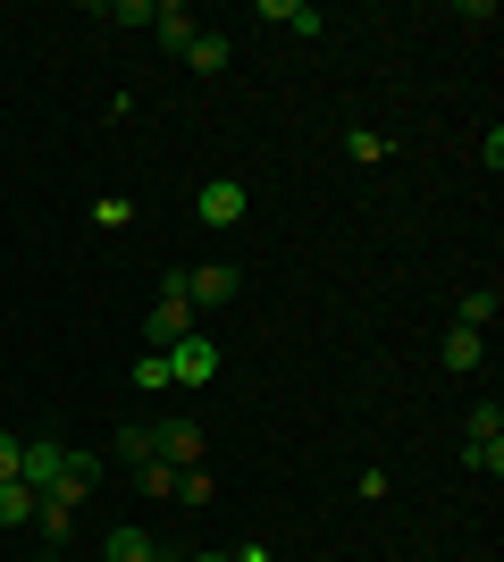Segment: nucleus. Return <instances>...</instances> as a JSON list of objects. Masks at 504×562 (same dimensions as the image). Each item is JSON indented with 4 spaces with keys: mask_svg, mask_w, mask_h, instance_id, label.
Here are the masks:
<instances>
[{
    "mask_svg": "<svg viewBox=\"0 0 504 562\" xmlns=\"http://www.w3.org/2000/svg\"><path fill=\"white\" fill-rule=\"evenodd\" d=\"M152 345L144 352H168V345H177V336H193V303H186V269H177V278H168L160 285V303H152Z\"/></svg>",
    "mask_w": 504,
    "mask_h": 562,
    "instance_id": "1",
    "label": "nucleus"
},
{
    "mask_svg": "<svg viewBox=\"0 0 504 562\" xmlns=\"http://www.w3.org/2000/svg\"><path fill=\"white\" fill-rule=\"evenodd\" d=\"M462 462H471V470H488V479L504 470V412H496V395H488L480 412H471V437H462Z\"/></svg>",
    "mask_w": 504,
    "mask_h": 562,
    "instance_id": "2",
    "label": "nucleus"
},
{
    "mask_svg": "<svg viewBox=\"0 0 504 562\" xmlns=\"http://www.w3.org/2000/svg\"><path fill=\"white\" fill-rule=\"evenodd\" d=\"M168 370H177V386H211V378H219V345L202 328L177 336V345H168Z\"/></svg>",
    "mask_w": 504,
    "mask_h": 562,
    "instance_id": "3",
    "label": "nucleus"
},
{
    "mask_svg": "<svg viewBox=\"0 0 504 562\" xmlns=\"http://www.w3.org/2000/svg\"><path fill=\"white\" fill-rule=\"evenodd\" d=\"M244 202H253V193H244L236 177H211V186L193 193V218H202V227H236V218H244Z\"/></svg>",
    "mask_w": 504,
    "mask_h": 562,
    "instance_id": "4",
    "label": "nucleus"
},
{
    "mask_svg": "<svg viewBox=\"0 0 504 562\" xmlns=\"http://www.w3.org/2000/svg\"><path fill=\"white\" fill-rule=\"evenodd\" d=\"M236 269H227V260H202V269H186V303L193 311H219V303H236Z\"/></svg>",
    "mask_w": 504,
    "mask_h": 562,
    "instance_id": "5",
    "label": "nucleus"
},
{
    "mask_svg": "<svg viewBox=\"0 0 504 562\" xmlns=\"http://www.w3.org/2000/svg\"><path fill=\"white\" fill-rule=\"evenodd\" d=\"M152 462L193 470V462H202V420H186V412H177V420H160V453H152Z\"/></svg>",
    "mask_w": 504,
    "mask_h": 562,
    "instance_id": "6",
    "label": "nucleus"
},
{
    "mask_svg": "<svg viewBox=\"0 0 504 562\" xmlns=\"http://www.w3.org/2000/svg\"><path fill=\"white\" fill-rule=\"evenodd\" d=\"M59 470H68V446H59V437H25V462H18V479L34 495L51 487V479H59Z\"/></svg>",
    "mask_w": 504,
    "mask_h": 562,
    "instance_id": "7",
    "label": "nucleus"
},
{
    "mask_svg": "<svg viewBox=\"0 0 504 562\" xmlns=\"http://www.w3.org/2000/svg\"><path fill=\"white\" fill-rule=\"evenodd\" d=\"M93 479H101V462H93V453H76L68 446V470H59V479H51V504H68V513H76V504H85V495H93Z\"/></svg>",
    "mask_w": 504,
    "mask_h": 562,
    "instance_id": "8",
    "label": "nucleus"
},
{
    "mask_svg": "<svg viewBox=\"0 0 504 562\" xmlns=\"http://www.w3.org/2000/svg\"><path fill=\"white\" fill-rule=\"evenodd\" d=\"M437 361L471 378V370H480V361H488V336H480V328H446V345H437Z\"/></svg>",
    "mask_w": 504,
    "mask_h": 562,
    "instance_id": "9",
    "label": "nucleus"
},
{
    "mask_svg": "<svg viewBox=\"0 0 504 562\" xmlns=\"http://www.w3.org/2000/svg\"><path fill=\"white\" fill-rule=\"evenodd\" d=\"M269 25H287V34H328V18H320L312 0H261Z\"/></svg>",
    "mask_w": 504,
    "mask_h": 562,
    "instance_id": "10",
    "label": "nucleus"
},
{
    "mask_svg": "<svg viewBox=\"0 0 504 562\" xmlns=\"http://www.w3.org/2000/svg\"><path fill=\"white\" fill-rule=\"evenodd\" d=\"M152 34H160L168 50H186L193 34H202V25H193V9H186V0H160V9H152Z\"/></svg>",
    "mask_w": 504,
    "mask_h": 562,
    "instance_id": "11",
    "label": "nucleus"
},
{
    "mask_svg": "<svg viewBox=\"0 0 504 562\" xmlns=\"http://www.w3.org/2000/svg\"><path fill=\"white\" fill-rule=\"evenodd\" d=\"M152 554H160V546H152V529H135V520L110 529V546H101V562H152Z\"/></svg>",
    "mask_w": 504,
    "mask_h": 562,
    "instance_id": "12",
    "label": "nucleus"
},
{
    "mask_svg": "<svg viewBox=\"0 0 504 562\" xmlns=\"http://www.w3.org/2000/svg\"><path fill=\"white\" fill-rule=\"evenodd\" d=\"M34 504H43V495L25 487V479H0V529H25V520H34Z\"/></svg>",
    "mask_w": 504,
    "mask_h": 562,
    "instance_id": "13",
    "label": "nucleus"
},
{
    "mask_svg": "<svg viewBox=\"0 0 504 562\" xmlns=\"http://www.w3.org/2000/svg\"><path fill=\"white\" fill-rule=\"evenodd\" d=\"M186 59H193L202 76H219V68H227V34H219V25H202V34L186 43Z\"/></svg>",
    "mask_w": 504,
    "mask_h": 562,
    "instance_id": "14",
    "label": "nucleus"
},
{
    "mask_svg": "<svg viewBox=\"0 0 504 562\" xmlns=\"http://www.w3.org/2000/svg\"><path fill=\"white\" fill-rule=\"evenodd\" d=\"M496 311H504V303H496V294H488V285H480V294H462L455 328H480V336H488V328H496Z\"/></svg>",
    "mask_w": 504,
    "mask_h": 562,
    "instance_id": "15",
    "label": "nucleus"
},
{
    "mask_svg": "<svg viewBox=\"0 0 504 562\" xmlns=\"http://www.w3.org/2000/svg\"><path fill=\"white\" fill-rule=\"evenodd\" d=\"M25 529H43V538L59 546V538H68V529H76V513H68V504H51V495H43V504H34V520H25Z\"/></svg>",
    "mask_w": 504,
    "mask_h": 562,
    "instance_id": "16",
    "label": "nucleus"
},
{
    "mask_svg": "<svg viewBox=\"0 0 504 562\" xmlns=\"http://www.w3.org/2000/svg\"><path fill=\"white\" fill-rule=\"evenodd\" d=\"M119 453H126L135 470H144L152 453H160V428H119Z\"/></svg>",
    "mask_w": 504,
    "mask_h": 562,
    "instance_id": "17",
    "label": "nucleus"
},
{
    "mask_svg": "<svg viewBox=\"0 0 504 562\" xmlns=\"http://www.w3.org/2000/svg\"><path fill=\"white\" fill-rule=\"evenodd\" d=\"M135 386H144V395H160V386H177V370H168V352H144V361H135Z\"/></svg>",
    "mask_w": 504,
    "mask_h": 562,
    "instance_id": "18",
    "label": "nucleus"
},
{
    "mask_svg": "<svg viewBox=\"0 0 504 562\" xmlns=\"http://www.w3.org/2000/svg\"><path fill=\"white\" fill-rule=\"evenodd\" d=\"M177 504H211V470H202V462L177 470Z\"/></svg>",
    "mask_w": 504,
    "mask_h": 562,
    "instance_id": "19",
    "label": "nucleus"
},
{
    "mask_svg": "<svg viewBox=\"0 0 504 562\" xmlns=\"http://www.w3.org/2000/svg\"><path fill=\"white\" fill-rule=\"evenodd\" d=\"M345 143H354V160H387V135H379V126H354Z\"/></svg>",
    "mask_w": 504,
    "mask_h": 562,
    "instance_id": "20",
    "label": "nucleus"
},
{
    "mask_svg": "<svg viewBox=\"0 0 504 562\" xmlns=\"http://www.w3.org/2000/svg\"><path fill=\"white\" fill-rule=\"evenodd\" d=\"M18 462H25V437H18V428H0V479H18Z\"/></svg>",
    "mask_w": 504,
    "mask_h": 562,
    "instance_id": "21",
    "label": "nucleus"
},
{
    "mask_svg": "<svg viewBox=\"0 0 504 562\" xmlns=\"http://www.w3.org/2000/svg\"><path fill=\"white\" fill-rule=\"evenodd\" d=\"M93 218H101V227H126V218H135V202H126V193H110V202H93Z\"/></svg>",
    "mask_w": 504,
    "mask_h": 562,
    "instance_id": "22",
    "label": "nucleus"
},
{
    "mask_svg": "<svg viewBox=\"0 0 504 562\" xmlns=\"http://www.w3.org/2000/svg\"><path fill=\"white\" fill-rule=\"evenodd\" d=\"M144 495H177V470H168V462H144Z\"/></svg>",
    "mask_w": 504,
    "mask_h": 562,
    "instance_id": "23",
    "label": "nucleus"
},
{
    "mask_svg": "<svg viewBox=\"0 0 504 562\" xmlns=\"http://www.w3.org/2000/svg\"><path fill=\"white\" fill-rule=\"evenodd\" d=\"M227 562H278V554H269V546H236Z\"/></svg>",
    "mask_w": 504,
    "mask_h": 562,
    "instance_id": "24",
    "label": "nucleus"
},
{
    "mask_svg": "<svg viewBox=\"0 0 504 562\" xmlns=\"http://www.w3.org/2000/svg\"><path fill=\"white\" fill-rule=\"evenodd\" d=\"M177 562H227V554H177Z\"/></svg>",
    "mask_w": 504,
    "mask_h": 562,
    "instance_id": "25",
    "label": "nucleus"
}]
</instances>
